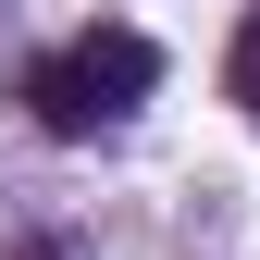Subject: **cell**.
<instances>
[{"mask_svg": "<svg viewBox=\"0 0 260 260\" xmlns=\"http://www.w3.org/2000/svg\"><path fill=\"white\" fill-rule=\"evenodd\" d=\"M25 112H38L50 124V137H100V100H87V75H75V50H62V62H38V75H25Z\"/></svg>", "mask_w": 260, "mask_h": 260, "instance_id": "2", "label": "cell"}, {"mask_svg": "<svg viewBox=\"0 0 260 260\" xmlns=\"http://www.w3.org/2000/svg\"><path fill=\"white\" fill-rule=\"evenodd\" d=\"M75 75H87L100 112H137L149 87H161V50L137 38V25H87V38H75Z\"/></svg>", "mask_w": 260, "mask_h": 260, "instance_id": "1", "label": "cell"}, {"mask_svg": "<svg viewBox=\"0 0 260 260\" xmlns=\"http://www.w3.org/2000/svg\"><path fill=\"white\" fill-rule=\"evenodd\" d=\"M223 87H236V100H248V112H260V13H248V25H236V50H223Z\"/></svg>", "mask_w": 260, "mask_h": 260, "instance_id": "3", "label": "cell"}, {"mask_svg": "<svg viewBox=\"0 0 260 260\" xmlns=\"http://www.w3.org/2000/svg\"><path fill=\"white\" fill-rule=\"evenodd\" d=\"M25 260H62V248H25Z\"/></svg>", "mask_w": 260, "mask_h": 260, "instance_id": "4", "label": "cell"}]
</instances>
